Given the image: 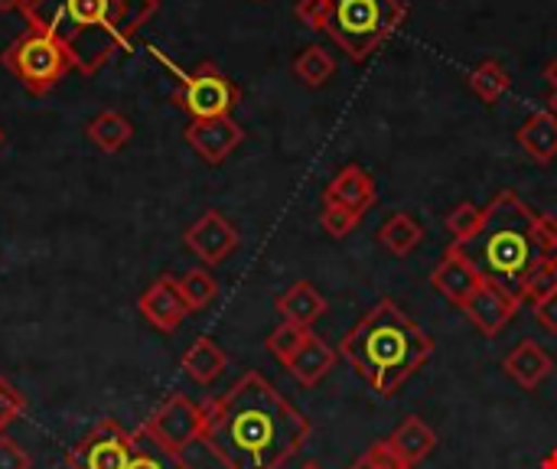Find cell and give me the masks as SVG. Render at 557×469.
Masks as SVG:
<instances>
[{"label":"cell","instance_id":"cell-39","mask_svg":"<svg viewBox=\"0 0 557 469\" xmlns=\"http://www.w3.org/2000/svg\"><path fill=\"white\" fill-rule=\"evenodd\" d=\"M26 0H0V13H7V10H20Z\"/></svg>","mask_w":557,"mask_h":469},{"label":"cell","instance_id":"cell-33","mask_svg":"<svg viewBox=\"0 0 557 469\" xmlns=\"http://www.w3.org/2000/svg\"><path fill=\"white\" fill-rule=\"evenodd\" d=\"M23 411H26L23 392H20L10 379L0 375V434H3L16 418H23Z\"/></svg>","mask_w":557,"mask_h":469},{"label":"cell","instance_id":"cell-10","mask_svg":"<svg viewBox=\"0 0 557 469\" xmlns=\"http://www.w3.org/2000/svg\"><path fill=\"white\" fill-rule=\"evenodd\" d=\"M519 307H522L519 297H512L509 291H503L499 284H493V281L483 277L480 287L470 294V300H467L460 310L467 313V320H470L486 340H493V336H499V333L516 320Z\"/></svg>","mask_w":557,"mask_h":469},{"label":"cell","instance_id":"cell-44","mask_svg":"<svg viewBox=\"0 0 557 469\" xmlns=\"http://www.w3.org/2000/svg\"><path fill=\"white\" fill-rule=\"evenodd\" d=\"M147 3H153V7H157V0H147Z\"/></svg>","mask_w":557,"mask_h":469},{"label":"cell","instance_id":"cell-30","mask_svg":"<svg viewBox=\"0 0 557 469\" xmlns=\"http://www.w3.org/2000/svg\"><path fill=\"white\" fill-rule=\"evenodd\" d=\"M552 294H557V261L542 258L532 274L525 277V291H522V300H532V304H542L548 300Z\"/></svg>","mask_w":557,"mask_h":469},{"label":"cell","instance_id":"cell-8","mask_svg":"<svg viewBox=\"0 0 557 469\" xmlns=\"http://www.w3.org/2000/svg\"><path fill=\"white\" fill-rule=\"evenodd\" d=\"M144 434H150L163 451L170 454H186L189 444L202 441L206 431V408L189 402L186 395H170L157 405V411L140 424Z\"/></svg>","mask_w":557,"mask_h":469},{"label":"cell","instance_id":"cell-38","mask_svg":"<svg viewBox=\"0 0 557 469\" xmlns=\"http://www.w3.org/2000/svg\"><path fill=\"white\" fill-rule=\"evenodd\" d=\"M545 78H548V85H552V88H557V55L548 62V65H545Z\"/></svg>","mask_w":557,"mask_h":469},{"label":"cell","instance_id":"cell-3","mask_svg":"<svg viewBox=\"0 0 557 469\" xmlns=\"http://www.w3.org/2000/svg\"><path fill=\"white\" fill-rule=\"evenodd\" d=\"M339 356L379 395L392 398L434 356V340L392 300L382 297L343 340Z\"/></svg>","mask_w":557,"mask_h":469},{"label":"cell","instance_id":"cell-41","mask_svg":"<svg viewBox=\"0 0 557 469\" xmlns=\"http://www.w3.org/2000/svg\"><path fill=\"white\" fill-rule=\"evenodd\" d=\"M548 111L557 118V88H552V95H548Z\"/></svg>","mask_w":557,"mask_h":469},{"label":"cell","instance_id":"cell-37","mask_svg":"<svg viewBox=\"0 0 557 469\" xmlns=\"http://www.w3.org/2000/svg\"><path fill=\"white\" fill-rule=\"evenodd\" d=\"M535 320L542 323V330H548L552 336H557V294H552L542 304H535Z\"/></svg>","mask_w":557,"mask_h":469},{"label":"cell","instance_id":"cell-13","mask_svg":"<svg viewBox=\"0 0 557 469\" xmlns=\"http://www.w3.org/2000/svg\"><path fill=\"white\" fill-rule=\"evenodd\" d=\"M480 281H483V274L476 271V264L470 261L467 248H460V245H447L444 258L431 271V287L444 300H450L454 307H463L470 300V294L480 287Z\"/></svg>","mask_w":557,"mask_h":469},{"label":"cell","instance_id":"cell-29","mask_svg":"<svg viewBox=\"0 0 557 469\" xmlns=\"http://www.w3.org/2000/svg\"><path fill=\"white\" fill-rule=\"evenodd\" d=\"M313 336V330H307V326H297V323H281L268 340H264V346H268V353L274 356V359H281L284 366L304 349V343Z\"/></svg>","mask_w":557,"mask_h":469},{"label":"cell","instance_id":"cell-2","mask_svg":"<svg viewBox=\"0 0 557 469\" xmlns=\"http://www.w3.org/2000/svg\"><path fill=\"white\" fill-rule=\"evenodd\" d=\"M157 7L147 0H26L20 7L26 29L49 33L72 59V69L95 75Z\"/></svg>","mask_w":557,"mask_h":469},{"label":"cell","instance_id":"cell-21","mask_svg":"<svg viewBox=\"0 0 557 469\" xmlns=\"http://www.w3.org/2000/svg\"><path fill=\"white\" fill-rule=\"evenodd\" d=\"M183 372L196 382V385H212L219 382V375L228 369V356L209 340V336H199L180 359Z\"/></svg>","mask_w":557,"mask_h":469},{"label":"cell","instance_id":"cell-9","mask_svg":"<svg viewBox=\"0 0 557 469\" xmlns=\"http://www.w3.org/2000/svg\"><path fill=\"white\" fill-rule=\"evenodd\" d=\"M134 454V434L117 421H101L91 428L65 457L69 469H127Z\"/></svg>","mask_w":557,"mask_h":469},{"label":"cell","instance_id":"cell-5","mask_svg":"<svg viewBox=\"0 0 557 469\" xmlns=\"http://www.w3.org/2000/svg\"><path fill=\"white\" fill-rule=\"evenodd\" d=\"M405 20L408 3L401 0H333L326 33L352 62H366L405 26Z\"/></svg>","mask_w":557,"mask_h":469},{"label":"cell","instance_id":"cell-31","mask_svg":"<svg viewBox=\"0 0 557 469\" xmlns=\"http://www.w3.org/2000/svg\"><path fill=\"white\" fill-rule=\"evenodd\" d=\"M320 222H323V232L330 238H346L359 229L362 215L346 209V206H333V202H323V212H320Z\"/></svg>","mask_w":557,"mask_h":469},{"label":"cell","instance_id":"cell-6","mask_svg":"<svg viewBox=\"0 0 557 469\" xmlns=\"http://www.w3.org/2000/svg\"><path fill=\"white\" fill-rule=\"evenodd\" d=\"M0 62H3V69L13 72V78L29 95L52 91L65 78V72H72V59H69L65 46L39 29H26L23 36H16L7 46V52L0 55Z\"/></svg>","mask_w":557,"mask_h":469},{"label":"cell","instance_id":"cell-34","mask_svg":"<svg viewBox=\"0 0 557 469\" xmlns=\"http://www.w3.org/2000/svg\"><path fill=\"white\" fill-rule=\"evenodd\" d=\"M535 245L539 255L557 261V215L555 212H535Z\"/></svg>","mask_w":557,"mask_h":469},{"label":"cell","instance_id":"cell-20","mask_svg":"<svg viewBox=\"0 0 557 469\" xmlns=\"http://www.w3.org/2000/svg\"><path fill=\"white\" fill-rule=\"evenodd\" d=\"M388 444L395 447V454H398L401 460H408L411 467H418L421 460H428V457L434 454V447H437V431H434L431 424H424L418 415H411V418H405V421L392 431Z\"/></svg>","mask_w":557,"mask_h":469},{"label":"cell","instance_id":"cell-12","mask_svg":"<svg viewBox=\"0 0 557 469\" xmlns=\"http://www.w3.org/2000/svg\"><path fill=\"white\" fill-rule=\"evenodd\" d=\"M137 310L140 317L160 330V333H176L183 326V320L189 317V307L183 300L180 281L173 274H160L140 297H137Z\"/></svg>","mask_w":557,"mask_h":469},{"label":"cell","instance_id":"cell-35","mask_svg":"<svg viewBox=\"0 0 557 469\" xmlns=\"http://www.w3.org/2000/svg\"><path fill=\"white\" fill-rule=\"evenodd\" d=\"M330 7H333V0H297L294 13H297V20H300L304 26H310V29L320 33V29H326Z\"/></svg>","mask_w":557,"mask_h":469},{"label":"cell","instance_id":"cell-25","mask_svg":"<svg viewBox=\"0 0 557 469\" xmlns=\"http://www.w3.org/2000/svg\"><path fill=\"white\" fill-rule=\"evenodd\" d=\"M483 222H486V206H476V202H470V199L457 202V206L447 212V219H444V225H447V232H450V245L467 248V245L480 235Z\"/></svg>","mask_w":557,"mask_h":469},{"label":"cell","instance_id":"cell-42","mask_svg":"<svg viewBox=\"0 0 557 469\" xmlns=\"http://www.w3.org/2000/svg\"><path fill=\"white\" fill-rule=\"evenodd\" d=\"M300 469H323V467H320V464H313V460H307Z\"/></svg>","mask_w":557,"mask_h":469},{"label":"cell","instance_id":"cell-7","mask_svg":"<svg viewBox=\"0 0 557 469\" xmlns=\"http://www.w3.org/2000/svg\"><path fill=\"white\" fill-rule=\"evenodd\" d=\"M173 101L193 118H232V111L242 101V88L212 62H202L196 72L180 75V88L173 91Z\"/></svg>","mask_w":557,"mask_h":469},{"label":"cell","instance_id":"cell-14","mask_svg":"<svg viewBox=\"0 0 557 469\" xmlns=\"http://www.w3.org/2000/svg\"><path fill=\"white\" fill-rule=\"evenodd\" d=\"M242 140H245V131L235 118H206V121H189L186 127V144L209 166L225 163Z\"/></svg>","mask_w":557,"mask_h":469},{"label":"cell","instance_id":"cell-15","mask_svg":"<svg viewBox=\"0 0 557 469\" xmlns=\"http://www.w3.org/2000/svg\"><path fill=\"white\" fill-rule=\"evenodd\" d=\"M375 199H379L375 180H372V173L362 170L359 163L343 166V170L330 180V186H326V193H323V202L346 206V209L359 212L362 219H366V212L375 206Z\"/></svg>","mask_w":557,"mask_h":469},{"label":"cell","instance_id":"cell-1","mask_svg":"<svg viewBox=\"0 0 557 469\" xmlns=\"http://www.w3.org/2000/svg\"><path fill=\"white\" fill-rule=\"evenodd\" d=\"M310 418L261 372H245L206 405V451L225 469H281L310 441Z\"/></svg>","mask_w":557,"mask_h":469},{"label":"cell","instance_id":"cell-19","mask_svg":"<svg viewBox=\"0 0 557 469\" xmlns=\"http://www.w3.org/2000/svg\"><path fill=\"white\" fill-rule=\"evenodd\" d=\"M516 140L535 163H552L557 157V118L548 108L529 114L525 124L516 131Z\"/></svg>","mask_w":557,"mask_h":469},{"label":"cell","instance_id":"cell-4","mask_svg":"<svg viewBox=\"0 0 557 469\" xmlns=\"http://www.w3.org/2000/svg\"><path fill=\"white\" fill-rule=\"evenodd\" d=\"M476 271L522 300L525 277L542 261L535 245V212L519 199L516 189H499L486 206L480 235L467 245Z\"/></svg>","mask_w":557,"mask_h":469},{"label":"cell","instance_id":"cell-27","mask_svg":"<svg viewBox=\"0 0 557 469\" xmlns=\"http://www.w3.org/2000/svg\"><path fill=\"white\" fill-rule=\"evenodd\" d=\"M512 85V75L496 62V59H483L473 72H470V88L480 101L486 104H496Z\"/></svg>","mask_w":557,"mask_h":469},{"label":"cell","instance_id":"cell-24","mask_svg":"<svg viewBox=\"0 0 557 469\" xmlns=\"http://www.w3.org/2000/svg\"><path fill=\"white\" fill-rule=\"evenodd\" d=\"M294 75H297L304 85H310V88H323V85L336 75V59H333L323 46L310 42V46L300 49V55L294 59Z\"/></svg>","mask_w":557,"mask_h":469},{"label":"cell","instance_id":"cell-18","mask_svg":"<svg viewBox=\"0 0 557 469\" xmlns=\"http://www.w3.org/2000/svg\"><path fill=\"white\" fill-rule=\"evenodd\" d=\"M336 359H339V349L326 346V343L313 333V336L304 343V349L287 362V372H290L304 388H313V385H320V382L333 372Z\"/></svg>","mask_w":557,"mask_h":469},{"label":"cell","instance_id":"cell-43","mask_svg":"<svg viewBox=\"0 0 557 469\" xmlns=\"http://www.w3.org/2000/svg\"><path fill=\"white\" fill-rule=\"evenodd\" d=\"M0 144H3V131H0Z\"/></svg>","mask_w":557,"mask_h":469},{"label":"cell","instance_id":"cell-16","mask_svg":"<svg viewBox=\"0 0 557 469\" xmlns=\"http://www.w3.org/2000/svg\"><path fill=\"white\" fill-rule=\"evenodd\" d=\"M503 372H506L522 392H535V388L555 372V359H552L535 340H522V343L503 359Z\"/></svg>","mask_w":557,"mask_h":469},{"label":"cell","instance_id":"cell-17","mask_svg":"<svg viewBox=\"0 0 557 469\" xmlns=\"http://www.w3.org/2000/svg\"><path fill=\"white\" fill-rule=\"evenodd\" d=\"M274 307H277V313H281L287 323H297V326H307V330L330 310L326 297H323L310 281L290 284V287L274 300Z\"/></svg>","mask_w":557,"mask_h":469},{"label":"cell","instance_id":"cell-22","mask_svg":"<svg viewBox=\"0 0 557 469\" xmlns=\"http://www.w3.org/2000/svg\"><path fill=\"white\" fill-rule=\"evenodd\" d=\"M85 134H88V140H91L101 153H117V150H124V147L131 144L134 124H131V118H124L121 111L108 108V111H101V114H95V118L88 121Z\"/></svg>","mask_w":557,"mask_h":469},{"label":"cell","instance_id":"cell-36","mask_svg":"<svg viewBox=\"0 0 557 469\" xmlns=\"http://www.w3.org/2000/svg\"><path fill=\"white\" fill-rule=\"evenodd\" d=\"M33 457L7 434H0V469H29Z\"/></svg>","mask_w":557,"mask_h":469},{"label":"cell","instance_id":"cell-23","mask_svg":"<svg viewBox=\"0 0 557 469\" xmlns=\"http://www.w3.org/2000/svg\"><path fill=\"white\" fill-rule=\"evenodd\" d=\"M379 242L395 255V258H408L421 242H424V229L418 225V219L411 212H395L382 222L379 229Z\"/></svg>","mask_w":557,"mask_h":469},{"label":"cell","instance_id":"cell-28","mask_svg":"<svg viewBox=\"0 0 557 469\" xmlns=\"http://www.w3.org/2000/svg\"><path fill=\"white\" fill-rule=\"evenodd\" d=\"M180 291H183V300H186V307H189V313H193V310H206V307L215 300L219 281H215L206 268H193V271H186V274L180 277Z\"/></svg>","mask_w":557,"mask_h":469},{"label":"cell","instance_id":"cell-26","mask_svg":"<svg viewBox=\"0 0 557 469\" xmlns=\"http://www.w3.org/2000/svg\"><path fill=\"white\" fill-rule=\"evenodd\" d=\"M127 469H193L180 454L163 451L150 434H144L140 428L134 431V454H131V467Z\"/></svg>","mask_w":557,"mask_h":469},{"label":"cell","instance_id":"cell-32","mask_svg":"<svg viewBox=\"0 0 557 469\" xmlns=\"http://www.w3.org/2000/svg\"><path fill=\"white\" fill-rule=\"evenodd\" d=\"M352 469H414L408 460H401L398 454H395V447L388 444V437L385 441H375L356 464Z\"/></svg>","mask_w":557,"mask_h":469},{"label":"cell","instance_id":"cell-11","mask_svg":"<svg viewBox=\"0 0 557 469\" xmlns=\"http://www.w3.org/2000/svg\"><path fill=\"white\" fill-rule=\"evenodd\" d=\"M186 248L206 261V268H215L222 264L235 248H238V229L219 212V209H206L183 235Z\"/></svg>","mask_w":557,"mask_h":469},{"label":"cell","instance_id":"cell-40","mask_svg":"<svg viewBox=\"0 0 557 469\" xmlns=\"http://www.w3.org/2000/svg\"><path fill=\"white\" fill-rule=\"evenodd\" d=\"M542 469H557V451H552V454L542 460Z\"/></svg>","mask_w":557,"mask_h":469}]
</instances>
